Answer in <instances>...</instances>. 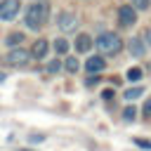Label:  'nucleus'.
I'll list each match as a JSON object with an SVG mask.
<instances>
[{
    "mask_svg": "<svg viewBox=\"0 0 151 151\" xmlns=\"http://www.w3.org/2000/svg\"><path fill=\"white\" fill-rule=\"evenodd\" d=\"M101 97H104V99H111V97H113V90H104V94H101Z\"/></svg>",
    "mask_w": 151,
    "mask_h": 151,
    "instance_id": "4be33fe9",
    "label": "nucleus"
},
{
    "mask_svg": "<svg viewBox=\"0 0 151 151\" xmlns=\"http://www.w3.org/2000/svg\"><path fill=\"white\" fill-rule=\"evenodd\" d=\"M5 78H7V76H5V73H2V71H0V83H2V80H5Z\"/></svg>",
    "mask_w": 151,
    "mask_h": 151,
    "instance_id": "5701e85b",
    "label": "nucleus"
},
{
    "mask_svg": "<svg viewBox=\"0 0 151 151\" xmlns=\"http://www.w3.org/2000/svg\"><path fill=\"white\" fill-rule=\"evenodd\" d=\"M47 50H50V42L45 38H38L33 42V47H31V54H33V59H45L47 57Z\"/></svg>",
    "mask_w": 151,
    "mask_h": 151,
    "instance_id": "0eeeda50",
    "label": "nucleus"
},
{
    "mask_svg": "<svg viewBox=\"0 0 151 151\" xmlns=\"http://www.w3.org/2000/svg\"><path fill=\"white\" fill-rule=\"evenodd\" d=\"M76 24H78V19H76L73 12H61V14L57 17V26H59L61 31H73Z\"/></svg>",
    "mask_w": 151,
    "mask_h": 151,
    "instance_id": "423d86ee",
    "label": "nucleus"
},
{
    "mask_svg": "<svg viewBox=\"0 0 151 151\" xmlns=\"http://www.w3.org/2000/svg\"><path fill=\"white\" fill-rule=\"evenodd\" d=\"M127 47H130V54L132 57H144V52H146V42L142 38H132L127 42Z\"/></svg>",
    "mask_w": 151,
    "mask_h": 151,
    "instance_id": "1a4fd4ad",
    "label": "nucleus"
},
{
    "mask_svg": "<svg viewBox=\"0 0 151 151\" xmlns=\"http://www.w3.org/2000/svg\"><path fill=\"white\" fill-rule=\"evenodd\" d=\"M52 47H54L57 54H66V52H68V40H66V38H57Z\"/></svg>",
    "mask_w": 151,
    "mask_h": 151,
    "instance_id": "f8f14e48",
    "label": "nucleus"
},
{
    "mask_svg": "<svg viewBox=\"0 0 151 151\" xmlns=\"http://www.w3.org/2000/svg\"><path fill=\"white\" fill-rule=\"evenodd\" d=\"M134 144H137V146H142V149H151V142H146V139H139V137L134 139Z\"/></svg>",
    "mask_w": 151,
    "mask_h": 151,
    "instance_id": "6ab92c4d",
    "label": "nucleus"
},
{
    "mask_svg": "<svg viewBox=\"0 0 151 151\" xmlns=\"http://www.w3.org/2000/svg\"><path fill=\"white\" fill-rule=\"evenodd\" d=\"M47 14H50V5L45 0H35L26 7V14H24V21L31 31H40L47 21Z\"/></svg>",
    "mask_w": 151,
    "mask_h": 151,
    "instance_id": "f257e3e1",
    "label": "nucleus"
},
{
    "mask_svg": "<svg viewBox=\"0 0 151 151\" xmlns=\"http://www.w3.org/2000/svg\"><path fill=\"white\" fill-rule=\"evenodd\" d=\"M19 7H21L19 0H0V19L2 21H12L19 14Z\"/></svg>",
    "mask_w": 151,
    "mask_h": 151,
    "instance_id": "20e7f679",
    "label": "nucleus"
},
{
    "mask_svg": "<svg viewBox=\"0 0 151 151\" xmlns=\"http://www.w3.org/2000/svg\"><path fill=\"white\" fill-rule=\"evenodd\" d=\"M127 78H130V80H139V78H142V68H130V71H127Z\"/></svg>",
    "mask_w": 151,
    "mask_h": 151,
    "instance_id": "a211bd4d",
    "label": "nucleus"
},
{
    "mask_svg": "<svg viewBox=\"0 0 151 151\" xmlns=\"http://www.w3.org/2000/svg\"><path fill=\"white\" fill-rule=\"evenodd\" d=\"M21 42H24V33L14 31V33L7 35V47H17V45H21Z\"/></svg>",
    "mask_w": 151,
    "mask_h": 151,
    "instance_id": "9b49d317",
    "label": "nucleus"
},
{
    "mask_svg": "<svg viewBox=\"0 0 151 151\" xmlns=\"http://www.w3.org/2000/svg\"><path fill=\"white\" fill-rule=\"evenodd\" d=\"M151 5V0H132V7L134 9H146Z\"/></svg>",
    "mask_w": 151,
    "mask_h": 151,
    "instance_id": "dca6fc26",
    "label": "nucleus"
},
{
    "mask_svg": "<svg viewBox=\"0 0 151 151\" xmlns=\"http://www.w3.org/2000/svg\"><path fill=\"white\" fill-rule=\"evenodd\" d=\"M94 45H97V50H99L101 54H118L120 47H123V40H120L118 33H113V31H104V33L97 35Z\"/></svg>",
    "mask_w": 151,
    "mask_h": 151,
    "instance_id": "f03ea898",
    "label": "nucleus"
},
{
    "mask_svg": "<svg viewBox=\"0 0 151 151\" xmlns=\"http://www.w3.org/2000/svg\"><path fill=\"white\" fill-rule=\"evenodd\" d=\"M59 68H61V61H59V59H52V61L47 64V71H50V73H54V71H59Z\"/></svg>",
    "mask_w": 151,
    "mask_h": 151,
    "instance_id": "f3484780",
    "label": "nucleus"
},
{
    "mask_svg": "<svg viewBox=\"0 0 151 151\" xmlns=\"http://www.w3.org/2000/svg\"><path fill=\"white\" fill-rule=\"evenodd\" d=\"M134 116H137V109H134V104L125 106V111H123V118H125V120H134Z\"/></svg>",
    "mask_w": 151,
    "mask_h": 151,
    "instance_id": "2eb2a0df",
    "label": "nucleus"
},
{
    "mask_svg": "<svg viewBox=\"0 0 151 151\" xmlns=\"http://www.w3.org/2000/svg\"><path fill=\"white\" fill-rule=\"evenodd\" d=\"M134 21H137V12H134V7H132V5H123V7L118 9V24L127 28V26H132Z\"/></svg>",
    "mask_w": 151,
    "mask_h": 151,
    "instance_id": "39448f33",
    "label": "nucleus"
},
{
    "mask_svg": "<svg viewBox=\"0 0 151 151\" xmlns=\"http://www.w3.org/2000/svg\"><path fill=\"white\" fill-rule=\"evenodd\" d=\"M142 111H144V116H146V118H151V99H146V101H144V109H142Z\"/></svg>",
    "mask_w": 151,
    "mask_h": 151,
    "instance_id": "aec40b11",
    "label": "nucleus"
},
{
    "mask_svg": "<svg viewBox=\"0 0 151 151\" xmlns=\"http://www.w3.org/2000/svg\"><path fill=\"white\" fill-rule=\"evenodd\" d=\"M144 94V87H130V90H125V94H123V99H127V101H132V99H137V97H142Z\"/></svg>",
    "mask_w": 151,
    "mask_h": 151,
    "instance_id": "ddd939ff",
    "label": "nucleus"
},
{
    "mask_svg": "<svg viewBox=\"0 0 151 151\" xmlns=\"http://www.w3.org/2000/svg\"><path fill=\"white\" fill-rule=\"evenodd\" d=\"M144 42H146V45H151V28H146V31H144Z\"/></svg>",
    "mask_w": 151,
    "mask_h": 151,
    "instance_id": "412c9836",
    "label": "nucleus"
},
{
    "mask_svg": "<svg viewBox=\"0 0 151 151\" xmlns=\"http://www.w3.org/2000/svg\"><path fill=\"white\" fill-rule=\"evenodd\" d=\"M92 50V38L87 33H80L76 38V52H90Z\"/></svg>",
    "mask_w": 151,
    "mask_h": 151,
    "instance_id": "9d476101",
    "label": "nucleus"
},
{
    "mask_svg": "<svg viewBox=\"0 0 151 151\" xmlns=\"http://www.w3.org/2000/svg\"><path fill=\"white\" fill-rule=\"evenodd\" d=\"M64 68H66L68 73H76V71L80 68V64H78V59H76V57H66V61H64Z\"/></svg>",
    "mask_w": 151,
    "mask_h": 151,
    "instance_id": "4468645a",
    "label": "nucleus"
},
{
    "mask_svg": "<svg viewBox=\"0 0 151 151\" xmlns=\"http://www.w3.org/2000/svg\"><path fill=\"white\" fill-rule=\"evenodd\" d=\"M104 66H106V61H104V57H90L87 61H85V71H90V73H99V71H104Z\"/></svg>",
    "mask_w": 151,
    "mask_h": 151,
    "instance_id": "6e6552de",
    "label": "nucleus"
},
{
    "mask_svg": "<svg viewBox=\"0 0 151 151\" xmlns=\"http://www.w3.org/2000/svg\"><path fill=\"white\" fill-rule=\"evenodd\" d=\"M31 59H33V54H31L28 50H24V47H12L9 54H7L9 66H26Z\"/></svg>",
    "mask_w": 151,
    "mask_h": 151,
    "instance_id": "7ed1b4c3",
    "label": "nucleus"
}]
</instances>
